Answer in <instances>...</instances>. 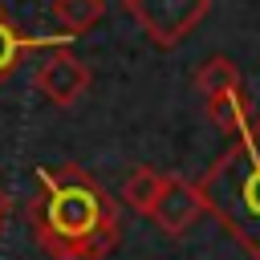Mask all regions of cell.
Listing matches in <instances>:
<instances>
[{"instance_id":"obj_11","label":"cell","mask_w":260,"mask_h":260,"mask_svg":"<svg viewBox=\"0 0 260 260\" xmlns=\"http://www.w3.org/2000/svg\"><path fill=\"white\" fill-rule=\"evenodd\" d=\"M8 211H12V199L0 191V232H4V219H8Z\"/></svg>"},{"instance_id":"obj_5","label":"cell","mask_w":260,"mask_h":260,"mask_svg":"<svg viewBox=\"0 0 260 260\" xmlns=\"http://www.w3.org/2000/svg\"><path fill=\"white\" fill-rule=\"evenodd\" d=\"M203 211H207V203H203L199 187L179 179V175H167V183H162V191H158V199L150 207V219H154V228L162 236H183Z\"/></svg>"},{"instance_id":"obj_6","label":"cell","mask_w":260,"mask_h":260,"mask_svg":"<svg viewBox=\"0 0 260 260\" xmlns=\"http://www.w3.org/2000/svg\"><path fill=\"white\" fill-rule=\"evenodd\" d=\"M203 114L219 126V130H228V134H244L256 118H252V110H248V98H244V89H232V93H219V98H207L203 102Z\"/></svg>"},{"instance_id":"obj_3","label":"cell","mask_w":260,"mask_h":260,"mask_svg":"<svg viewBox=\"0 0 260 260\" xmlns=\"http://www.w3.org/2000/svg\"><path fill=\"white\" fill-rule=\"evenodd\" d=\"M122 4L138 20V28L162 49L179 45L211 8V0H122Z\"/></svg>"},{"instance_id":"obj_1","label":"cell","mask_w":260,"mask_h":260,"mask_svg":"<svg viewBox=\"0 0 260 260\" xmlns=\"http://www.w3.org/2000/svg\"><path fill=\"white\" fill-rule=\"evenodd\" d=\"M28 223L49 260H102L122 240L114 195L81 167H41Z\"/></svg>"},{"instance_id":"obj_4","label":"cell","mask_w":260,"mask_h":260,"mask_svg":"<svg viewBox=\"0 0 260 260\" xmlns=\"http://www.w3.org/2000/svg\"><path fill=\"white\" fill-rule=\"evenodd\" d=\"M32 85H37V93L45 98V102H53V106H73L85 89H89V65L81 61V57H73L65 45H57V49H49V57L37 65V77H32Z\"/></svg>"},{"instance_id":"obj_2","label":"cell","mask_w":260,"mask_h":260,"mask_svg":"<svg viewBox=\"0 0 260 260\" xmlns=\"http://www.w3.org/2000/svg\"><path fill=\"white\" fill-rule=\"evenodd\" d=\"M219 228L260 260V118L195 179Z\"/></svg>"},{"instance_id":"obj_7","label":"cell","mask_w":260,"mask_h":260,"mask_svg":"<svg viewBox=\"0 0 260 260\" xmlns=\"http://www.w3.org/2000/svg\"><path fill=\"white\" fill-rule=\"evenodd\" d=\"M162 183H167L162 171H154V167H134V171L126 175V183H122V199H126V207L138 211V215H150V207H154Z\"/></svg>"},{"instance_id":"obj_9","label":"cell","mask_w":260,"mask_h":260,"mask_svg":"<svg viewBox=\"0 0 260 260\" xmlns=\"http://www.w3.org/2000/svg\"><path fill=\"white\" fill-rule=\"evenodd\" d=\"M106 16V0H53V20L65 28V37L89 32Z\"/></svg>"},{"instance_id":"obj_8","label":"cell","mask_w":260,"mask_h":260,"mask_svg":"<svg viewBox=\"0 0 260 260\" xmlns=\"http://www.w3.org/2000/svg\"><path fill=\"white\" fill-rule=\"evenodd\" d=\"M195 89L203 93V102L207 98H219V93H232V89H244L236 61L232 57H207L199 65V73H195Z\"/></svg>"},{"instance_id":"obj_10","label":"cell","mask_w":260,"mask_h":260,"mask_svg":"<svg viewBox=\"0 0 260 260\" xmlns=\"http://www.w3.org/2000/svg\"><path fill=\"white\" fill-rule=\"evenodd\" d=\"M37 45H45V41H28V37H20V28L8 20V12H4V4H0V81L12 77L16 65H20V57H24L28 49H37Z\"/></svg>"}]
</instances>
